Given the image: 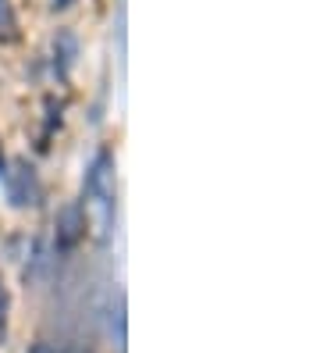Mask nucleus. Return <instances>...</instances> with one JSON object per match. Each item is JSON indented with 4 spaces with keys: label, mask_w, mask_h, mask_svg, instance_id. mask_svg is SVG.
<instances>
[{
    "label": "nucleus",
    "mask_w": 320,
    "mask_h": 353,
    "mask_svg": "<svg viewBox=\"0 0 320 353\" xmlns=\"http://www.w3.org/2000/svg\"><path fill=\"white\" fill-rule=\"evenodd\" d=\"M114 207H118V172H114V157L103 150L93 157L82 190V218L89 221L96 243H107V236H111Z\"/></svg>",
    "instance_id": "f257e3e1"
},
{
    "label": "nucleus",
    "mask_w": 320,
    "mask_h": 353,
    "mask_svg": "<svg viewBox=\"0 0 320 353\" xmlns=\"http://www.w3.org/2000/svg\"><path fill=\"white\" fill-rule=\"evenodd\" d=\"M39 196H43V190H39L36 168L29 161H14L11 172H8V200L14 207H36Z\"/></svg>",
    "instance_id": "f03ea898"
},
{
    "label": "nucleus",
    "mask_w": 320,
    "mask_h": 353,
    "mask_svg": "<svg viewBox=\"0 0 320 353\" xmlns=\"http://www.w3.org/2000/svg\"><path fill=\"white\" fill-rule=\"evenodd\" d=\"M82 239H85V218H82V207L72 203L57 214V250L72 254Z\"/></svg>",
    "instance_id": "7ed1b4c3"
},
{
    "label": "nucleus",
    "mask_w": 320,
    "mask_h": 353,
    "mask_svg": "<svg viewBox=\"0 0 320 353\" xmlns=\"http://www.w3.org/2000/svg\"><path fill=\"white\" fill-rule=\"evenodd\" d=\"M72 57H75V36L72 32H61L57 39H54V65H57V61H61V75L64 72H68V65H72Z\"/></svg>",
    "instance_id": "20e7f679"
},
{
    "label": "nucleus",
    "mask_w": 320,
    "mask_h": 353,
    "mask_svg": "<svg viewBox=\"0 0 320 353\" xmlns=\"http://www.w3.org/2000/svg\"><path fill=\"white\" fill-rule=\"evenodd\" d=\"M18 39V22L8 8V0H0V43H14Z\"/></svg>",
    "instance_id": "39448f33"
},
{
    "label": "nucleus",
    "mask_w": 320,
    "mask_h": 353,
    "mask_svg": "<svg viewBox=\"0 0 320 353\" xmlns=\"http://www.w3.org/2000/svg\"><path fill=\"white\" fill-rule=\"evenodd\" d=\"M8 310H11V293H8L4 279H0V336H4V328H8Z\"/></svg>",
    "instance_id": "423d86ee"
},
{
    "label": "nucleus",
    "mask_w": 320,
    "mask_h": 353,
    "mask_svg": "<svg viewBox=\"0 0 320 353\" xmlns=\"http://www.w3.org/2000/svg\"><path fill=\"white\" fill-rule=\"evenodd\" d=\"M29 353H64L57 343H50V339H36L32 346H29Z\"/></svg>",
    "instance_id": "0eeeda50"
},
{
    "label": "nucleus",
    "mask_w": 320,
    "mask_h": 353,
    "mask_svg": "<svg viewBox=\"0 0 320 353\" xmlns=\"http://www.w3.org/2000/svg\"><path fill=\"white\" fill-rule=\"evenodd\" d=\"M72 4V0H54V8H68Z\"/></svg>",
    "instance_id": "6e6552de"
},
{
    "label": "nucleus",
    "mask_w": 320,
    "mask_h": 353,
    "mask_svg": "<svg viewBox=\"0 0 320 353\" xmlns=\"http://www.w3.org/2000/svg\"><path fill=\"white\" fill-rule=\"evenodd\" d=\"M0 168H4V157H0Z\"/></svg>",
    "instance_id": "1a4fd4ad"
}]
</instances>
